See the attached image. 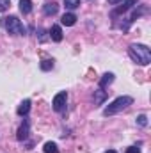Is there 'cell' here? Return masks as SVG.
Segmentation results:
<instances>
[{
  "label": "cell",
  "mask_w": 151,
  "mask_h": 153,
  "mask_svg": "<svg viewBox=\"0 0 151 153\" xmlns=\"http://www.w3.org/2000/svg\"><path fill=\"white\" fill-rule=\"evenodd\" d=\"M43 152H44V153H59V148H57V144H55V143L48 141V143H44Z\"/></svg>",
  "instance_id": "cell-13"
},
{
  "label": "cell",
  "mask_w": 151,
  "mask_h": 153,
  "mask_svg": "<svg viewBox=\"0 0 151 153\" xmlns=\"http://www.w3.org/2000/svg\"><path fill=\"white\" fill-rule=\"evenodd\" d=\"M93 98H94V103H96V105H101V103L107 100V91H103V87H100V89L94 91V96H93Z\"/></svg>",
  "instance_id": "cell-5"
},
{
  "label": "cell",
  "mask_w": 151,
  "mask_h": 153,
  "mask_svg": "<svg viewBox=\"0 0 151 153\" xmlns=\"http://www.w3.org/2000/svg\"><path fill=\"white\" fill-rule=\"evenodd\" d=\"M126 153H141V150H139V148H135V146H132V148H128V150H126Z\"/></svg>",
  "instance_id": "cell-19"
},
{
  "label": "cell",
  "mask_w": 151,
  "mask_h": 153,
  "mask_svg": "<svg viewBox=\"0 0 151 153\" xmlns=\"http://www.w3.org/2000/svg\"><path fill=\"white\" fill-rule=\"evenodd\" d=\"M62 25H66V27H71V25H75V22H76V16L73 14V13H66L64 16H62Z\"/></svg>",
  "instance_id": "cell-10"
},
{
  "label": "cell",
  "mask_w": 151,
  "mask_h": 153,
  "mask_svg": "<svg viewBox=\"0 0 151 153\" xmlns=\"http://www.w3.org/2000/svg\"><path fill=\"white\" fill-rule=\"evenodd\" d=\"M50 38L53 39V41H62V29L59 27V25H52V29H50Z\"/></svg>",
  "instance_id": "cell-7"
},
{
  "label": "cell",
  "mask_w": 151,
  "mask_h": 153,
  "mask_svg": "<svg viewBox=\"0 0 151 153\" xmlns=\"http://www.w3.org/2000/svg\"><path fill=\"white\" fill-rule=\"evenodd\" d=\"M112 82H114V75L112 73H105V75L101 76V80H100V85L105 87V85H109V84H112Z\"/></svg>",
  "instance_id": "cell-14"
},
{
  "label": "cell",
  "mask_w": 151,
  "mask_h": 153,
  "mask_svg": "<svg viewBox=\"0 0 151 153\" xmlns=\"http://www.w3.org/2000/svg\"><path fill=\"white\" fill-rule=\"evenodd\" d=\"M57 9H59V5L55 4V2H48V4H44L43 5V13L46 14V16H53V14H57Z\"/></svg>",
  "instance_id": "cell-6"
},
{
  "label": "cell",
  "mask_w": 151,
  "mask_h": 153,
  "mask_svg": "<svg viewBox=\"0 0 151 153\" xmlns=\"http://www.w3.org/2000/svg\"><path fill=\"white\" fill-rule=\"evenodd\" d=\"M128 53H130V57H132L137 64H141V66H148L151 62V52L146 45H132V46L128 48Z\"/></svg>",
  "instance_id": "cell-1"
},
{
  "label": "cell",
  "mask_w": 151,
  "mask_h": 153,
  "mask_svg": "<svg viewBox=\"0 0 151 153\" xmlns=\"http://www.w3.org/2000/svg\"><path fill=\"white\" fill-rule=\"evenodd\" d=\"M109 4H119V2H123V0H107Z\"/></svg>",
  "instance_id": "cell-20"
},
{
  "label": "cell",
  "mask_w": 151,
  "mask_h": 153,
  "mask_svg": "<svg viewBox=\"0 0 151 153\" xmlns=\"http://www.w3.org/2000/svg\"><path fill=\"white\" fill-rule=\"evenodd\" d=\"M9 5H11V0H0V13L7 11V9H9Z\"/></svg>",
  "instance_id": "cell-17"
},
{
  "label": "cell",
  "mask_w": 151,
  "mask_h": 153,
  "mask_svg": "<svg viewBox=\"0 0 151 153\" xmlns=\"http://www.w3.org/2000/svg\"><path fill=\"white\" fill-rule=\"evenodd\" d=\"M105 153H117V152H115V150H107Z\"/></svg>",
  "instance_id": "cell-21"
},
{
  "label": "cell",
  "mask_w": 151,
  "mask_h": 153,
  "mask_svg": "<svg viewBox=\"0 0 151 153\" xmlns=\"http://www.w3.org/2000/svg\"><path fill=\"white\" fill-rule=\"evenodd\" d=\"M64 5L68 9H76L80 5V0H64Z\"/></svg>",
  "instance_id": "cell-16"
},
{
  "label": "cell",
  "mask_w": 151,
  "mask_h": 153,
  "mask_svg": "<svg viewBox=\"0 0 151 153\" xmlns=\"http://www.w3.org/2000/svg\"><path fill=\"white\" fill-rule=\"evenodd\" d=\"M4 23H5V29H7L9 34H14V36H23L25 34V27L16 16H7Z\"/></svg>",
  "instance_id": "cell-3"
},
{
  "label": "cell",
  "mask_w": 151,
  "mask_h": 153,
  "mask_svg": "<svg viewBox=\"0 0 151 153\" xmlns=\"http://www.w3.org/2000/svg\"><path fill=\"white\" fill-rule=\"evenodd\" d=\"M16 137H18V141H25V139L29 137V123H27V121L18 128V135H16Z\"/></svg>",
  "instance_id": "cell-9"
},
{
  "label": "cell",
  "mask_w": 151,
  "mask_h": 153,
  "mask_svg": "<svg viewBox=\"0 0 151 153\" xmlns=\"http://www.w3.org/2000/svg\"><path fill=\"white\" fill-rule=\"evenodd\" d=\"M20 11L23 14H29L32 11V2L30 0H20Z\"/></svg>",
  "instance_id": "cell-12"
},
{
  "label": "cell",
  "mask_w": 151,
  "mask_h": 153,
  "mask_svg": "<svg viewBox=\"0 0 151 153\" xmlns=\"http://www.w3.org/2000/svg\"><path fill=\"white\" fill-rule=\"evenodd\" d=\"M66 102H68V93H66V91L57 93V94H55V98H53V102H52L53 111H55V112H62V111H64V107H66Z\"/></svg>",
  "instance_id": "cell-4"
},
{
  "label": "cell",
  "mask_w": 151,
  "mask_h": 153,
  "mask_svg": "<svg viewBox=\"0 0 151 153\" xmlns=\"http://www.w3.org/2000/svg\"><path fill=\"white\" fill-rule=\"evenodd\" d=\"M137 2H139V0H124V2H123V5H121V7H117L114 13H115V14H121V13H124V11L132 9V7H133Z\"/></svg>",
  "instance_id": "cell-8"
},
{
  "label": "cell",
  "mask_w": 151,
  "mask_h": 153,
  "mask_svg": "<svg viewBox=\"0 0 151 153\" xmlns=\"http://www.w3.org/2000/svg\"><path fill=\"white\" fill-rule=\"evenodd\" d=\"M52 68H53V61L44 59V61L41 62V70H43V71H48V70H52Z\"/></svg>",
  "instance_id": "cell-15"
},
{
  "label": "cell",
  "mask_w": 151,
  "mask_h": 153,
  "mask_svg": "<svg viewBox=\"0 0 151 153\" xmlns=\"http://www.w3.org/2000/svg\"><path fill=\"white\" fill-rule=\"evenodd\" d=\"M137 125H139V126H146V125H148V117H146V116H139V117H137Z\"/></svg>",
  "instance_id": "cell-18"
},
{
  "label": "cell",
  "mask_w": 151,
  "mask_h": 153,
  "mask_svg": "<svg viewBox=\"0 0 151 153\" xmlns=\"http://www.w3.org/2000/svg\"><path fill=\"white\" fill-rule=\"evenodd\" d=\"M29 111H30V100H23V102L20 103V107H18V114L20 116H27L29 114Z\"/></svg>",
  "instance_id": "cell-11"
},
{
  "label": "cell",
  "mask_w": 151,
  "mask_h": 153,
  "mask_svg": "<svg viewBox=\"0 0 151 153\" xmlns=\"http://www.w3.org/2000/svg\"><path fill=\"white\" fill-rule=\"evenodd\" d=\"M133 103V100H132V96H119V98H115L112 103L103 111V114L105 116H112L115 112H119V111H123V109H126L128 105H132Z\"/></svg>",
  "instance_id": "cell-2"
}]
</instances>
